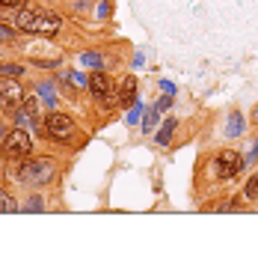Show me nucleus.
<instances>
[{
  "label": "nucleus",
  "mask_w": 258,
  "mask_h": 262,
  "mask_svg": "<svg viewBox=\"0 0 258 262\" xmlns=\"http://www.w3.org/2000/svg\"><path fill=\"white\" fill-rule=\"evenodd\" d=\"M15 27L21 33H30V36H57L60 27H63V18L57 12H48V9H27L21 6L15 15Z\"/></svg>",
  "instance_id": "f257e3e1"
},
{
  "label": "nucleus",
  "mask_w": 258,
  "mask_h": 262,
  "mask_svg": "<svg viewBox=\"0 0 258 262\" xmlns=\"http://www.w3.org/2000/svg\"><path fill=\"white\" fill-rule=\"evenodd\" d=\"M50 176H54V164L45 161V158H39V161H24L15 173V179L24 182V185H45Z\"/></svg>",
  "instance_id": "f03ea898"
},
{
  "label": "nucleus",
  "mask_w": 258,
  "mask_h": 262,
  "mask_svg": "<svg viewBox=\"0 0 258 262\" xmlns=\"http://www.w3.org/2000/svg\"><path fill=\"white\" fill-rule=\"evenodd\" d=\"M30 152H33V140L21 125L3 137V155H9V158H27Z\"/></svg>",
  "instance_id": "7ed1b4c3"
},
{
  "label": "nucleus",
  "mask_w": 258,
  "mask_h": 262,
  "mask_svg": "<svg viewBox=\"0 0 258 262\" xmlns=\"http://www.w3.org/2000/svg\"><path fill=\"white\" fill-rule=\"evenodd\" d=\"M214 170H217V179H235L243 170V155H238L235 149H223L214 158Z\"/></svg>",
  "instance_id": "20e7f679"
},
{
  "label": "nucleus",
  "mask_w": 258,
  "mask_h": 262,
  "mask_svg": "<svg viewBox=\"0 0 258 262\" xmlns=\"http://www.w3.org/2000/svg\"><path fill=\"white\" fill-rule=\"evenodd\" d=\"M24 104V90L15 78H0V107L6 111H18Z\"/></svg>",
  "instance_id": "39448f33"
},
{
  "label": "nucleus",
  "mask_w": 258,
  "mask_h": 262,
  "mask_svg": "<svg viewBox=\"0 0 258 262\" xmlns=\"http://www.w3.org/2000/svg\"><path fill=\"white\" fill-rule=\"evenodd\" d=\"M45 131H48L54 140H68L71 131H74V122L65 114H48L45 116Z\"/></svg>",
  "instance_id": "423d86ee"
},
{
  "label": "nucleus",
  "mask_w": 258,
  "mask_h": 262,
  "mask_svg": "<svg viewBox=\"0 0 258 262\" xmlns=\"http://www.w3.org/2000/svg\"><path fill=\"white\" fill-rule=\"evenodd\" d=\"M86 86L92 90V96L95 98H107L110 96V90H113V86H110V78H107L104 72H92V75L86 78Z\"/></svg>",
  "instance_id": "0eeeda50"
},
{
  "label": "nucleus",
  "mask_w": 258,
  "mask_h": 262,
  "mask_svg": "<svg viewBox=\"0 0 258 262\" xmlns=\"http://www.w3.org/2000/svg\"><path fill=\"white\" fill-rule=\"evenodd\" d=\"M119 101H122V104H134V101H137V78H134V75H128V78H125V81H122V90H119Z\"/></svg>",
  "instance_id": "6e6552de"
},
{
  "label": "nucleus",
  "mask_w": 258,
  "mask_h": 262,
  "mask_svg": "<svg viewBox=\"0 0 258 262\" xmlns=\"http://www.w3.org/2000/svg\"><path fill=\"white\" fill-rule=\"evenodd\" d=\"M21 111L30 116V122H42V107H39V98H36V96H24Z\"/></svg>",
  "instance_id": "1a4fd4ad"
},
{
  "label": "nucleus",
  "mask_w": 258,
  "mask_h": 262,
  "mask_svg": "<svg viewBox=\"0 0 258 262\" xmlns=\"http://www.w3.org/2000/svg\"><path fill=\"white\" fill-rule=\"evenodd\" d=\"M0 212H6V214L18 212V203H15V196H12V194H6L3 188H0Z\"/></svg>",
  "instance_id": "9d476101"
},
{
  "label": "nucleus",
  "mask_w": 258,
  "mask_h": 262,
  "mask_svg": "<svg viewBox=\"0 0 258 262\" xmlns=\"http://www.w3.org/2000/svg\"><path fill=\"white\" fill-rule=\"evenodd\" d=\"M172 131H175V119H166V125H163V128L158 131V143H161V146H166V143H169Z\"/></svg>",
  "instance_id": "9b49d317"
},
{
  "label": "nucleus",
  "mask_w": 258,
  "mask_h": 262,
  "mask_svg": "<svg viewBox=\"0 0 258 262\" xmlns=\"http://www.w3.org/2000/svg\"><path fill=\"white\" fill-rule=\"evenodd\" d=\"M18 75H24V69L15 63H0V78H18Z\"/></svg>",
  "instance_id": "f8f14e48"
},
{
  "label": "nucleus",
  "mask_w": 258,
  "mask_h": 262,
  "mask_svg": "<svg viewBox=\"0 0 258 262\" xmlns=\"http://www.w3.org/2000/svg\"><path fill=\"white\" fill-rule=\"evenodd\" d=\"M243 196H246V200H258V173L255 176H249L246 188H243Z\"/></svg>",
  "instance_id": "ddd939ff"
},
{
  "label": "nucleus",
  "mask_w": 258,
  "mask_h": 262,
  "mask_svg": "<svg viewBox=\"0 0 258 262\" xmlns=\"http://www.w3.org/2000/svg\"><path fill=\"white\" fill-rule=\"evenodd\" d=\"M158 116H161V107H154V111H148V114H145V122H143V128H145V131H151L154 125H158Z\"/></svg>",
  "instance_id": "4468645a"
},
{
  "label": "nucleus",
  "mask_w": 258,
  "mask_h": 262,
  "mask_svg": "<svg viewBox=\"0 0 258 262\" xmlns=\"http://www.w3.org/2000/svg\"><path fill=\"white\" fill-rule=\"evenodd\" d=\"M140 114H143V101H134V104H131V111H128V122H131V125H137Z\"/></svg>",
  "instance_id": "2eb2a0df"
},
{
  "label": "nucleus",
  "mask_w": 258,
  "mask_h": 262,
  "mask_svg": "<svg viewBox=\"0 0 258 262\" xmlns=\"http://www.w3.org/2000/svg\"><path fill=\"white\" fill-rule=\"evenodd\" d=\"M228 122H231V125H228V134H231V137H238V134H241V131H243V125H241V116H238V114H235V116H231V119H228Z\"/></svg>",
  "instance_id": "dca6fc26"
},
{
  "label": "nucleus",
  "mask_w": 258,
  "mask_h": 262,
  "mask_svg": "<svg viewBox=\"0 0 258 262\" xmlns=\"http://www.w3.org/2000/svg\"><path fill=\"white\" fill-rule=\"evenodd\" d=\"M12 39H15V30L6 27V24H0V42H12Z\"/></svg>",
  "instance_id": "f3484780"
},
{
  "label": "nucleus",
  "mask_w": 258,
  "mask_h": 262,
  "mask_svg": "<svg viewBox=\"0 0 258 262\" xmlns=\"http://www.w3.org/2000/svg\"><path fill=\"white\" fill-rule=\"evenodd\" d=\"M83 63L86 66H101V57H98V54H83Z\"/></svg>",
  "instance_id": "a211bd4d"
},
{
  "label": "nucleus",
  "mask_w": 258,
  "mask_h": 262,
  "mask_svg": "<svg viewBox=\"0 0 258 262\" xmlns=\"http://www.w3.org/2000/svg\"><path fill=\"white\" fill-rule=\"evenodd\" d=\"M39 96H45V101H48V104H54V101H57V98H54V90H50V86H42V90H39Z\"/></svg>",
  "instance_id": "6ab92c4d"
},
{
  "label": "nucleus",
  "mask_w": 258,
  "mask_h": 262,
  "mask_svg": "<svg viewBox=\"0 0 258 262\" xmlns=\"http://www.w3.org/2000/svg\"><path fill=\"white\" fill-rule=\"evenodd\" d=\"M27 0H0V6H9V9H18V6H24Z\"/></svg>",
  "instance_id": "aec40b11"
},
{
  "label": "nucleus",
  "mask_w": 258,
  "mask_h": 262,
  "mask_svg": "<svg viewBox=\"0 0 258 262\" xmlns=\"http://www.w3.org/2000/svg\"><path fill=\"white\" fill-rule=\"evenodd\" d=\"M169 104H172V98H161V101H158V107H161V111H166Z\"/></svg>",
  "instance_id": "412c9836"
},
{
  "label": "nucleus",
  "mask_w": 258,
  "mask_h": 262,
  "mask_svg": "<svg viewBox=\"0 0 258 262\" xmlns=\"http://www.w3.org/2000/svg\"><path fill=\"white\" fill-rule=\"evenodd\" d=\"M252 119H255V122H258V104H255V111H252Z\"/></svg>",
  "instance_id": "4be33fe9"
},
{
  "label": "nucleus",
  "mask_w": 258,
  "mask_h": 262,
  "mask_svg": "<svg viewBox=\"0 0 258 262\" xmlns=\"http://www.w3.org/2000/svg\"><path fill=\"white\" fill-rule=\"evenodd\" d=\"M252 155H258V143H255V149H252Z\"/></svg>",
  "instance_id": "5701e85b"
},
{
  "label": "nucleus",
  "mask_w": 258,
  "mask_h": 262,
  "mask_svg": "<svg viewBox=\"0 0 258 262\" xmlns=\"http://www.w3.org/2000/svg\"><path fill=\"white\" fill-rule=\"evenodd\" d=\"M0 137H6V134H3V128H0Z\"/></svg>",
  "instance_id": "b1692460"
}]
</instances>
